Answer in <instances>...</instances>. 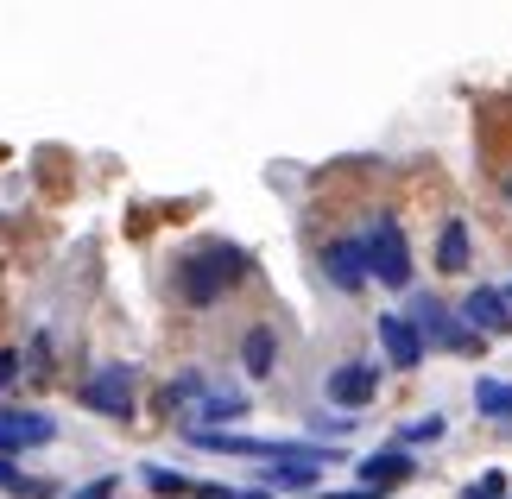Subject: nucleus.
I'll return each instance as SVG.
<instances>
[{
    "instance_id": "f257e3e1",
    "label": "nucleus",
    "mask_w": 512,
    "mask_h": 499,
    "mask_svg": "<svg viewBox=\"0 0 512 499\" xmlns=\"http://www.w3.org/2000/svg\"><path fill=\"white\" fill-rule=\"evenodd\" d=\"M247 278V253L241 247H203V253H190L184 259V272H177V291H184V304H196V310H209L215 297H228L234 285Z\"/></svg>"
},
{
    "instance_id": "f03ea898",
    "label": "nucleus",
    "mask_w": 512,
    "mask_h": 499,
    "mask_svg": "<svg viewBox=\"0 0 512 499\" xmlns=\"http://www.w3.org/2000/svg\"><path fill=\"white\" fill-rule=\"evenodd\" d=\"M367 241V259H373V278L392 291H405L411 285V247H405V228L392 222V215H373V228L361 234Z\"/></svg>"
},
{
    "instance_id": "7ed1b4c3",
    "label": "nucleus",
    "mask_w": 512,
    "mask_h": 499,
    "mask_svg": "<svg viewBox=\"0 0 512 499\" xmlns=\"http://www.w3.org/2000/svg\"><path fill=\"white\" fill-rule=\"evenodd\" d=\"M83 405L114 417V424H133V367H102L83 379Z\"/></svg>"
},
{
    "instance_id": "20e7f679",
    "label": "nucleus",
    "mask_w": 512,
    "mask_h": 499,
    "mask_svg": "<svg viewBox=\"0 0 512 499\" xmlns=\"http://www.w3.org/2000/svg\"><path fill=\"white\" fill-rule=\"evenodd\" d=\"M411 316H418V329H424L430 348H449V354H475L481 348V329H462L468 316H449L443 304H430V297H418V310H411Z\"/></svg>"
},
{
    "instance_id": "39448f33",
    "label": "nucleus",
    "mask_w": 512,
    "mask_h": 499,
    "mask_svg": "<svg viewBox=\"0 0 512 499\" xmlns=\"http://www.w3.org/2000/svg\"><path fill=\"white\" fill-rule=\"evenodd\" d=\"M380 348H386V361L399 367V373H418L430 342H424L418 316H380Z\"/></svg>"
},
{
    "instance_id": "423d86ee",
    "label": "nucleus",
    "mask_w": 512,
    "mask_h": 499,
    "mask_svg": "<svg viewBox=\"0 0 512 499\" xmlns=\"http://www.w3.org/2000/svg\"><path fill=\"white\" fill-rule=\"evenodd\" d=\"M380 398V367L373 361H342L336 373H329V405H342V411H361Z\"/></svg>"
},
{
    "instance_id": "0eeeda50",
    "label": "nucleus",
    "mask_w": 512,
    "mask_h": 499,
    "mask_svg": "<svg viewBox=\"0 0 512 499\" xmlns=\"http://www.w3.org/2000/svg\"><path fill=\"white\" fill-rule=\"evenodd\" d=\"M323 272H329V285H336V291H361L367 278H373L367 241H336V247L323 253Z\"/></svg>"
},
{
    "instance_id": "6e6552de",
    "label": "nucleus",
    "mask_w": 512,
    "mask_h": 499,
    "mask_svg": "<svg viewBox=\"0 0 512 499\" xmlns=\"http://www.w3.org/2000/svg\"><path fill=\"white\" fill-rule=\"evenodd\" d=\"M51 436H57V424L45 411H0V449L7 455L13 449H45Z\"/></svg>"
},
{
    "instance_id": "1a4fd4ad",
    "label": "nucleus",
    "mask_w": 512,
    "mask_h": 499,
    "mask_svg": "<svg viewBox=\"0 0 512 499\" xmlns=\"http://www.w3.org/2000/svg\"><path fill=\"white\" fill-rule=\"evenodd\" d=\"M329 462H317V455H272L266 468V493H317V474Z\"/></svg>"
},
{
    "instance_id": "9d476101",
    "label": "nucleus",
    "mask_w": 512,
    "mask_h": 499,
    "mask_svg": "<svg viewBox=\"0 0 512 499\" xmlns=\"http://www.w3.org/2000/svg\"><path fill=\"white\" fill-rule=\"evenodd\" d=\"M462 316H468L481 335H506V329H512V297H506L500 285H475V291H468V304H462Z\"/></svg>"
},
{
    "instance_id": "9b49d317",
    "label": "nucleus",
    "mask_w": 512,
    "mask_h": 499,
    "mask_svg": "<svg viewBox=\"0 0 512 499\" xmlns=\"http://www.w3.org/2000/svg\"><path fill=\"white\" fill-rule=\"evenodd\" d=\"M399 481H411V455L392 443V449H380V455H367L361 462V487H373V493H386V487H399Z\"/></svg>"
},
{
    "instance_id": "f8f14e48",
    "label": "nucleus",
    "mask_w": 512,
    "mask_h": 499,
    "mask_svg": "<svg viewBox=\"0 0 512 499\" xmlns=\"http://www.w3.org/2000/svg\"><path fill=\"white\" fill-rule=\"evenodd\" d=\"M241 367H247V379H272V367H279V335H272L266 323H253V329H247V342H241Z\"/></svg>"
},
{
    "instance_id": "ddd939ff",
    "label": "nucleus",
    "mask_w": 512,
    "mask_h": 499,
    "mask_svg": "<svg viewBox=\"0 0 512 499\" xmlns=\"http://www.w3.org/2000/svg\"><path fill=\"white\" fill-rule=\"evenodd\" d=\"M228 417H247V392H222V386H209V392L190 405V424H228Z\"/></svg>"
},
{
    "instance_id": "4468645a",
    "label": "nucleus",
    "mask_w": 512,
    "mask_h": 499,
    "mask_svg": "<svg viewBox=\"0 0 512 499\" xmlns=\"http://www.w3.org/2000/svg\"><path fill=\"white\" fill-rule=\"evenodd\" d=\"M437 272H468V222H456V215L437 234Z\"/></svg>"
},
{
    "instance_id": "2eb2a0df",
    "label": "nucleus",
    "mask_w": 512,
    "mask_h": 499,
    "mask_svg": "<svg viewBox=\"0 0 512 499\" xmlns=\"http://www.w3.org/2000/svg\"><path fill=\"white\" fill-rule=\"evenodd\" d=\"M475 411L481 417H512V386H500V379H475Z\"/></svg>"
},
{
    "instance_id": "dca6fc26",
    "label": "nucleus",
    "mask_w": 512,
    "mask_h": 499,
    "mask_svg": "<svg viewBox=\"0 0 512 499\" xmlns=\"http://www.w3.org/2000/svg\"><path fill=\"white\" fill-rule=\"evenodd\" d=\"M203 392H209V373H177L171 386H165V411H184V405H196Z\"/></svg>"
},
{
    "instance_id": "f3484780",
    "label": "nucleus",
    "mask_w": 512,
    "mask_h": 499,
    "mask_svg": "<svg viewBox=\"0 0 512 499\" xmlns=\"http://www.w3.org/2000/svg\"><path fill=\"white\" fill-rule=\"evenodd\" d=\"M140 474H146V487H152V493H165V499L196 493V481H184V474H171V468H140Z\"/></svg>"
},
{
    "instance_id": "a211bd4d",
    "label": "nucleus",
    "mask_w": 512,
    "mask_h": 499,
    "mask_svg": "<svg viewBox=\"0 0 512 499\" xmlns=\"http://www.w3.org/2000/svg\"><path fill=\"white\" fill-rule=\"evenodd\" d=\"M0 487H7V493H26V499H45V493H51V487H38V481H26V474L13 468V455H7V449H0Z\"/></svg>"
},
{
    "instance_id": "6ab92c4d",
    "label": "nucleus",
    "mask_w": 512,
    "mask_h": 499,
    "mask_svg": "<svg viewBox=\"0 0 512 499\" xmlns=\"http://www.w3.org/2000/svg\"><path fill=\"white\" fill-rule=\"evenodd\" d=\"M437 436H443V417H418V424L399 430V443H437Z\"/></svg>"
},
{
    "instance_id": "aec40b11",
    "label": "nucleus",
    "mask_w": 512,
    "mask_h": 499,
    "mask_svg": "<svg viewBox=\"0 0 512 499\" xmlns=\"http://www.w3.org/2000/svg\"><path fill=\"white\" fill-rule=\"evenodd\" d=\"M500 493H506V468H487V474H481V481L468 487L462 499H500Z\"/></svg>"
},
{
    "instance_id": "412c9836",
    "label": "nucleus",
    "mask_w": 512,
    "mask_h": 499,
    "mask_svg": "<svg viewBox=\"0 0 512 499\" xmlns=\"http://www.w3.org/2000/svg\"><path fill=\"white\" fill-rule=\"evenodd\" d=\"M114 487H121V474H102V481H89V487H76L70 499H114Z\"/></svg>"
},
{
    "instance_id": "4be33fe9",
    "label": "nucleus",
    "mask_w": 512,
    "mask_h": 499,
    "mask_svg": "<svg viewBox=\"0 0 512 499\" xmlns=\"http://www.w3.org/2000/svg\"><path fill=\"white\" fill-rule=\"evenodd\" d=\"M13 373H19V354H13V348H0V386H7Z\"/></svg>"
},
{
    "instance_id": "5701e85b",
    "label": "nucleus",
    "mask_w": 512,
    "mask_h": 499,
    "mask_svg": "<svg viewBox=\"0 0 512 499\" xmlns=\"http://www.w3.org/2000/svg\"><path fill=\"white\" fill-rule=\"evenodd\" d=\"M506 196H512V177H506Z\"/></svg>"
},
{
    "instance_id": "b1692460",
    "label": "nucleus",
    "mask_w": 512,
    "mask_h": 499,
    "mask_svg": "<svg viewBox=\"0 0 512 499\" xmlns=\"http://www.w3.org/2000/svg\"><path fill=\"white\" fill-rule=\"evenodd\" d=\"M506 297H512V285H506Z\"/></svg>"
}]
</instances>
